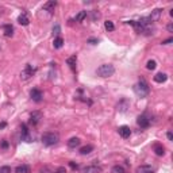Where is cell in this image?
Wrapping results in <instances>:
<instances>
[{"label": "cell", "mask_w": 173, "mask_h": 173, "mask_svg": "<svg viewBox=\"0 0 173 173\" xmlns=\"http://www.w3.org/2000/svg\"><path fill=\"white\" fill-rule=\"evenodd\" d=\"M15 172L16 173H31V169L27 165H19V166H16Z\"/></svg>", "instance_id": "obj_22"}, {"label": "cell", "mask_w": 173, "mask_h": 173, "mask_svg": "<svg viewBox=\"0 0 173 173\" xmlns=\"http://www.w3.org/2000/svg\"><path fill=\"white\" fill-rule=\"evenodd\" d=\"M161 15H162V10L161 8H155L154 11H152L150 16H148V18L150 22H157V21H160Z\"/></svg>", "instance_id": "obj_10"}, {"label": "cell", "mask_w": 173, "mask_h": 173, "mask_svg": "<svg viewBox=\"0 0 173 173\" xmlns=\"http://www.w3.org/2000/svg\"><path fill=\"white\" fill-rule=\"evenodd\" d=\"M39 173H51V172L49 171L47 166H45V168H41V171H39Z\"/></svg>", "instance_id": "obj_34"}, {"label": "cell", "mask_w": 173, "mask_h": 173, "mask_svg": "<svg viewBox=\"0 0 173 173\" xmlns=\"http://www.w3.org/2000/svg\"><path fill=\"white\" fill-rule=\"evenodd\" d=\"M42 119H43V115L41 111H33L30 114V125L37 126Z\"/></svg>", "instance_id": "obj_6"}, {"label": "cell", "mask_w": 173, "mask_h": 173, "mask_svg": "<svg viewBox=\"0 0 173 173\" xmlns=\"http://www.w3.org/2000/svg\"><path fill=\"white\" fill-rule=\"evenodd\" d=\"M85 18H86V11H81V12H79V14L76 15L74 21H76V22H83Z\"/></svg>", "instance_id": "obj_24"}, {"label": "cell", "mask_w": 173, "mask_h": 173, "mask_svg": "<svg viewBox=\"0 0 173 173\" xmlns=\"http://www.w3.org/2000/svg\"><path fill=\"white\" fill-rule=\"evenodd\" d=\"M3 33H4V35L7 38H10V37L14 35V27L11 24H4L3 26Z\"/></svg>", "instance_id": "obj_15"}, {"label": "cell", "mask_w": 173, "mask_h": 173, "mask_svg": "<svg viewBox=\"0 0 173 173\" xmlns=\"http://www.w3.org/2000/svg\"><path fill=\"white\" fill-rule=\"evenodd\" d=\"M102 172V168L96 165H91V166H86V168L83 171V173H100Z\"/></svg>", "instance_id": "obj_16"}, {"label": "cell", "mask_w": 173, "mask_h": 173, "mask_svg": "<svg viewBox=\"0 0 173 173\" xmlns=\"http://www.w3.org/2000/svg\"><path fill=\"white\" fill-rule=\"evenodd\" d=\"M2 149H8V142L5 139L2 141Z\"/></svg>", "instance_id": "obj_33"}, {"label": "cell", "mask_w": 173, "mask_h": 173, "mask_svg": "<svg viewBox=\"0 0 173 173\" xmlns=\"http://www.w3.org/2000/svg\"><path fill=\"white\" fill-rule=\"evenodd\" d=\"M154 153L161 157V155L165 154V148L162 145H160V143H157V145H154Z\"/></svg>", "instance_id": "obj_21"}, {"label": "cell", "mask_w": 173, "mask_h": 173, "mask_svg": "<svg viewBox=\"0 0 173 173\" xmlns=\"http://www.w3.org/2000/svg\"><path fill=\"white\" fill-rule=\"evenodd\" d=\"M129 107H130V102H129L127 99H122V100H120V102L116 104V109H118L119 112H126Z\"/></svg>", "instance_id": "obj_9"}, {"label": "cell", "mask_w": 173, "mask_h": 173, "mask_svg": "<svg viewBox=\"0 0 173 173\" xmlns=\"http://www.w3.org/2000/svg\"><path fill=\"white\" fill-rule=\"evenodd\" d=\"M76 62H77V56L74 54V56L69 57L68 60H66V64L69 65V68L72 69V70H74V68H76Z\"/></svg>", "instance_id": "obj_18"}, {"label": "cell", "mask_w": 173, "mask_h": 173, "mask_svg": "<svg viewBox=\"0 0 173 173\" xmlns=\"http://www.w3.org/2000/svg\"><path fill=\"white\" fill-rule=\"evenodd\" d=\"M114 73H115V68H114V65H111V64H103L96 69V74L99 77H103V79L111 77Z\"/></svg>", "instance_id": "obj_2"}, {"label": "cell", "mask_w": 173, "mask_h": 173, "mask_svg": "<svg viewBox=\"0 0 173 173\" xmlns=\"http://www.w3.org/2000/svg\"><path fill=\"white\" fill-rule=\"evenodd\" d=\"M35 72H37V68H35V66L27 64V65H26V68L22 70L21 79H22V80H28V79H31V77L35 74Z\"/></svg>", "instance_id": "obj_4"}, {"label": "cell", "mask_w": 173, "mask_h": 173, "mask_svg": "<svg viewBox=\"0 0 173 173\" xmlns=\"http://www.w3.org/2000/svg\"><path fill=\"white\" fill-rule=\"evenodd\" d=\"M104 28L107 31H114L115 30V26H114V23H112L111 21H107V22H104Z\"/></svg>", "instance_id": "obj_26"}, {"label": "cell", "mask_w": 173, "mask_h": 173, "mask_svg": "<svg viewBox=\"0 0 173 173\" xmlns=\"http://www.w3.org/2000/svg\"><path fill=\"white\" fill-rule=\"evenodd\" d=\"M18 22H19V24H22V26H27L28 23H30V19H28V16L26 15V14H21V15L18 16Z\"/></svg>", "instance_id": "obj_19"}, {"label": "cell", "mask_w": 173, "mask_h": 173, "mask_svg": "<svg viewBox=\"0 0 173 173\" xmlns=\"http://www.w3.org/2000/svg\"><path fill=\"white\" fill-rule=\"evenodd\" d=\"M5 126H7V123H5V122H2V123H0V130H3V129L5 127Z\"/></svg>", "instance_id": "obj_38"}, {"label": "cell", "mask_w": 173, "mask_h": 173, "mask_svg": "<svg viewBox=\"0 0 173 173\" xmlns=\"http://www.w3.org/2000/svg\"><path fill=\"white\" fill-rule=\"evenodd\" d=\"M62 45H64V39H62L61 37H57V38L54 39V42H53V46L56 49H61Z\"/></svg>", "instance_id": "obj_23"}, {"label": "cell", "mask_w": 173, "mask_h": 173, "mask_svg": "<svg viewBox=\"0 0 173 173\" xmlns=\"http://www.w3.org/2000/svg\"><path fill=\"white\" fill-rule=\"evenodd\" d=\"M88 43H91V45H97V43H99V39H96V38H89V39H88Z\"/></svg>", "instance_id": "obj_32"}, {"label": "cell", "mask_w": 173, "mask_h": 173, "mask_svg": "<svg viewBox=\"0 0 173 173\" xmlns=\"http://www.w3.org/2000/svg\"><path fill=\"white\" fill-rule=\"evenodd\" d=\"M0 173H11V168L10 166H0Z\"/></svg>", "instance_id": "obj_28"}, {"label": "cell", "mask_w": 173, "mask_h": 173, "mask_svg": "<svg viewBox=\"0 0 173 173\" xmlns=\"http://www.w3.org/2000/svg\"><path fill=\"white\" fill-rule=\"evenodd\" d=\"M118 132L122 138H130V135H131V130H130L129 126H120L118 129Z\"/></svg>", "instance_id": "obj_11"}, {"label": "cell", "mask_w": 173, "mask_h": 173, "mask_svg": "<svg viewBox=\"0 0 173 173\" xmlns=\"http://www.w3.org/2000/svg\"><path fill=\"white\" fill-rule=\"evenodd\" d=\"M166 80H168V76H166L165 73H157L154 76V81L158 83V84H162V83H165Z\"/></svg>", "instance_id": "obj_17"}, {"label": "cell", "mask_w": 173, "mask_h": 173, "mask_svg": "<svg viewBox=\"0 0 173 173\" xmlns=\"http://www.w3.org/2000/svg\"><path fill=\"white\" fill-rule=\"evenodd\" d=\"M21 131H22V134H21L22 141H24V142H31V141H33V138H31V135H30V132H28V129L26 125H22Z\"/></svg>", "instance_id": "obj_8"}, {"label": "cell", "mask_w": 173, "mask_h": 173, "mask_svg": "<svg viewBox=\"0 0 173 173\" xmlns=\"http://www.w3.org/2000/svg\"><path fill=\"white\" fill-rule=\"evenodd\" d=\"M111 173H127L125 171V168L123 166H120V165H115L114 168L111 169Z\"/></svg>", "instance_id": "obj_25"}, {"label": "cell", "mask_w": 173, "mask_h": 173, "mask_svg": "<svg viewBox=\"0 0 173 173\" xmlns=\"http://www.w3.org/2000/svg\"><path fill=\"white\" fill-rule=\"evenodd\" d=\"M69 166H70V168L73 169V171H76V169H79V165H77L76 162H73V161H70V162H69Z\"/></svg>", "instance_id": "obj_31"}, {"label": "cell", "mask_w": 173, "mask_h": 173, "mask_svg": "<svg viewBox=\"0 0 173 173\" xmlns=\"http://www.w3.org/2000/svg\"><path fill=\"white\" fill-rule=\"evenodd\" d=\"M135 173H154V169L150 165H141L135 169Z\"/></svg>", "instance_id": "obj_12"}, {"label": "cell", "mask_w": 173, "mask_h": 173, "mask_svg": "<svg viewBox=\"0 0 173 173\" xmlns=\"http://www.w3.org/2000/svg\"><path fill=\"white\" fill-rule=\"evenodd\" d=\"M155 66H157V62H155L154 60H149L148 64H146V68H148L149 70H154Z\"/></svg>", "instance_id": "obj_27"}, {"label": "cell", "mask_w": 173, "mask_h": 173, "mask_svg": "<svg viewBox=\"0 0 173 173\" xmlns=\"http://www.w3.org/2000/svg\"><path fill=\"white\" fill-rule=\"evenodd\" d=\"M51 173H66V169L64 168V166H58V168H57L56 171L51 172Z\"/></svg>", "instance_id": "obj_30"}, {"label": "cell", "mask_w": 173, "mask_h": 173, "mask_svg": "<svg viewBox=\"0 0 173 173\" xmlns=\"http://www.w3.org/2000/svg\"><path fill=\"white\" fill-rule=\"evenodd\" d=\"M30 96H31V99H33L34 102H37V103L42 102V99H43L42 91H41V89H38V88H33V89H31V91H30Z\"/></svg>", "instance_id": "obj_7"}, {"label": "cell", "mask_w": 173, "mask_h": 173, "mask_svg": "<svg viewBox=\"0 0 173 173\" xmlns=\"http://www.w3.org/2000/svg\"><path fill=\"white\" fill-rule=\"evenodd\" d=\"M56 5H57L56 0H50V2H47V3H45V4H43V10L49 11V12H53L54 8H56Z\"/></svg>", "instance_id": "obj_14"}, {"label": "cell", "mask_w": 173, "mask_h": 173, "mask_svg": "<svg viewBox=\"0 0 173 173\" xmlns=\"http://www.w3.org/2000/svg\"><path fill=\"white\" fill-rule=\"evenodd\" d=\"M60 141V137L57 132H45L42 135V143L45 146H53Z\"/></svg>", "instance_id": "obj_3"}, {"label": "cell", "mask_w": 173, "mask_h": 173, "mask_svg": "<svg viewBox=\"0 0 173 173\" xmlns=\"http://www.w3.org/2000/svg\"><path fill=\"white\" fill-rule=\"evenodd\" d=\"M134 92H135L137 96L141 97V99L148 96L149 92H150V88H149V84L146 83V80H143V79L139 80V81L134 85Z\"/></svg>", "instance_id": "obj_1"}, {"label": "cell", "mask_w": 173, "mask_h": 173, "mask_svg": "<svg viewBox=\"0 0 173 173\" xmlns=\"http://www.w3.org/2000/svg\"><path fill=\"white\" fill-rule=\"evenodd\" d=\"M79 152H80V154L86 155V154H89V153L93 152V146L92 145H85V146H83V148H80Z\"/></svg>", "instance_id": "obj_20"}, {"label": "cell", "mask_w": 173, "mask_h": 173, "mask_svg": "<svg viewBox=\"0 0 173 173\" xmlns=\"http://www.w3.org/2000/svg\"><path fill=\"white\" fill-rule=\"evenodd\" d=\"M137 123H138V126H139L141 129H148L149 126H150L152 120H150V118L148 116V114H142V115L138 116Z\"/></svg>", "instance_id": "obj_5"}, {"label": "cell", "mask_w": 173, "mask_h": 173, "mask_svg": "<svg viewBox=\"0 0 173 173\" xmlns=\"http://www.w3.org/2000/svg\"><path fill=\"white\" fill-rule=\"evenodd\" d=\"M53 33L56 34V35H58V34L61 33V27H60L58 24H56V26H54V27H53Z\"/></svg>", "instance_id": "obj_29"}, {"label": "cell", "mask_w": 173, "mask_h": 173, "mask_svg": "<svg viewBox=\"0 0 173 173\" xmlns=\"http://www.w3.org/2000/svg\"><path fill=\"white\" fill-rule=\"evenodd\" d=\"M173 42V38H168V39H165V41H162V45H169V43H172Z\"/></svg>", "instance_id": "obj_35"}, {"label": "cell", "mask_w": 173, "mask_h": 173, "mask_svg": "<svg viewBox=\"0 0 173 173\" xmlns=\"http://www.w3.org/2000/svg\"><path fill=\"white\" fill-rule=\"evenodd\" d=\"M166 28H168L169 33H173V23H169V24L166 26Z\"/></svg>", "instance_id": "obj_36"}, {"label": "cell", "mask_w": 173, "mask_h": 173, "mask_svg": "<svg viewBox=\"0 0 173 173\" xmlns=\"http://www.w3.org/2000/svg\"><path fill=\"white\" fill-rule=\"evenodd\" d=\"M166 137H168V139H169V141H172V139H173V134H172V131H168Z\"/></svg>", "instance_id": "obj_37"}, {"label": "cell", "mask_w": 173, "mask_h": 173, "mask_svg": "<svg viewBox=\"0 0 173 173\" xmlns=\"http://www.w3.org/2000/svg\"><path fill=\"white\" fill-rule=\"evenodd\" d=\"M81 143V141H80V138H77V137H73V138H70V139L68 141V148L69 149H76L77 146Z\"/></svg>", "instance_id": "obj_13"}]
</instances>
